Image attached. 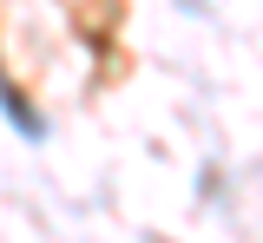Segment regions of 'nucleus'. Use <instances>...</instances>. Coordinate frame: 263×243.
<instances>
[]
</instances>
